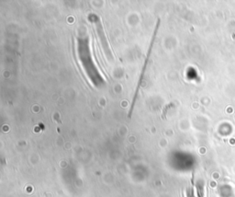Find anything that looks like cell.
Segmentation results:
<instances>
[{
	"label": "cell",
	"instance_id": "1",
	"mask_svg": "<svg viewBox=\"0 0 235 197\" xmlns=\"http://www.w3.org/2000/svg\"><path fill=\"white\" fill-rule=\"evenodd\" d=\"M76 53L78 60L85 74L90 80L91 84L96 88H100L106 84L105 77L102 76L97 64H95L90 48L89 37H79L76 41Z\"/></svg>",
	"mask_w": 235,
	"mask_h": 197
},
{
	"label": "cell",
	"instance_id": "2",
	"mask_svg": "<svg viewBox=\"0 0 235 197\" xmlns=\"http://www.w3.org/2000/svg\"><path fill=\"white\" fill-rule=\"evenodd\" d=\"M89 20L94 24L95 26L96 31H97V36H98L99 41L101 43L102 47H103L104 53H105L106 56L107 57V59H112L113 58V55L111 53L110 47H109V41H107V36H106L105 33V29L103 28V24H102L101 20L99 19V17L96 14H90L89 17H88Z\"/></svg>",
	"mask_w": 235,
	"mask_h": 197
},
{
	"label": "cell",
	"instance_id": "3",
	"mask_svg": "<svg viewBox=\"0 0 235 197\" xmlns=\"http://www.w3.org/2000/svg\"><path fill=\"white\" fill-rule=\"evenodd\" d=\"M159 24H160V20L158 19L157 24H156V26H155V29H154V34H153L152 40H151V43H150L149 50H148V53H147V55H146V58H145V61H144V64H143V65H142V72H141L140 77H139V81H138V83H137V87H136V90H135V94H134L133 100H132V103H131V105H130V111H129V117H130V116H131V113H132V111H133L134 105H135V102H136L137 96H138L139 91H140V88H141V86H142V80H143L144 74H145L146 68H147L148 62H149V59H150V55H151V53H152V49H153V46H154V40H155L156 34H157V31H158V28H159Z\"/></svg>",
	"mask_w": 235,
	"mask_h": 197
}]
</instances>
